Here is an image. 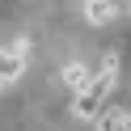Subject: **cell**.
<instances>
[{"instance_id": "obj_4", "label": "cell", "mask_w": 131, "mask_h": 131, "mask_svg": "<svg viewBox=\"0 0 131 131\" xmlns=\"http://www.w3.org/2000/svg\"><path fill=\"white\" fill-rule=\"evenodd\" d=\"M89 80H93V72H89L85 63H68V68H63V85H68L72 93H85Z\"/></svg>"}, {"instance_id": "obj_7", "label": "cell", "mask_w": 131, "mask_h": 131, "mask_svg": "<svg viewBox=\"0 0 131 131\" xmlns=\"http://www.w3.org/2000/svg\"><path fill=\"white\" fill-rule=\"evenodd\" d=\"M127 17H131V9H127Z\"/></svg>"}, {"instance_id": "obj_6", "label": "cell", "mask_w": 131, "mask_h": 131, "mask_svg": "<svg viewBox=\"0 0 131 131\" xmlns=\"http://www.w3.org/2000/svg\"><path fill=\"white\" fill-rule=\"evenodd\" d=\"M114 4H123V9H131V0H114Z\"/></svg>"}, {"instance_id": "obj_5", "label": "cell", "mask_w": 131, "mask_h": 131, "mask_svg": "<svg viewBox=\"0 0 131 131\" xmlns=\"http://www.w3.org/2000/svg\"><path fill=\"white\" fill-rule=\"evenodd\" d=\"M21 68H26V59H17L13 51H0V85L17 80V76H21Z\"/></svg>"}, {"instance_id": "obj_2", "label": "cell", "mask_w": 131, "mask_h": 131, "mask_svg": "<svg viewBox=\"0 0 131 131\" xmlns=\"http://www.w3.org/2000/svg\"><path fill=\"white\" fill-rule=\"evenodd\" d=\"M97 131H131V110H123V106H102V114H97Z\"/></svg>"}, {"instance_id": "obj_1", "label": "cell", "mask_w": 131, "mask_h": 131, "mask_svg": "<svg viewBox=\"0 0 131 131\" xmlns=\"http://www.w3.org/2000/svg\"><path fill=\"white\" fill-rule=\"evenodd\" d=\"M114 76H118V72H102V76H93L85 93H76L72 114H76V118H97V114H102V106H106V97L114 93Z\"/></svg>"}, {"instance_id": "obj_3", "label": "cell", "mask_w": 131, "mask_h": 131, "mask_svg": "<svg viewBox=\"0 0 131 131\" xmlns=\"http://www.w3.org/2000/svg\"><path fill=\"white\" fill-rule=\"evenodd\" d=\"M85 17L93 21V26H110V21L118 17V4H114V0H89V4H85Z\"/></svg>"}]
</instances>
